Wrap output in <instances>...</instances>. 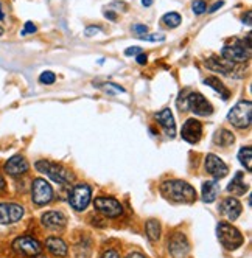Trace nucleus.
<instances>
[{"label": "nucleus", "instance_id": "nucleus-44", "mask_svg": "<svg viewBox=\"0 0 252 258\" xmlns=\"http://www.w3.org/2000/svg\"><path fill=\"white\" fill-rule=\"evenodd\" d=\"M4 19H5V14L2 11V5H0V20H4Z\"/></svg>", "mask_w": 252, "mask_h": 258}, {"label": "nucleus", "instance_id": "nucleus-43", "mask_svg": "<svg viewBox=\"0 0 252 258\" xmlns=\"http://www.w3.org/2000/svg\"><path fill=\"white\" fill-rule=\"evenodd\" d=\"M142 5L146 6V8H150L152 5V0H142Z\"/></svg>", "mask_w": 252, "mask_h": 258}, {"label": "nucleus", "instance_id": "nucleus-32", "mask_svg": "<svg viewBox=\"0 0 252 258\" xmlns=\"http://www.w3.org/2000/svg\"><path fill=\"white\" fill-rule=\"evenodd\" d=\"M131 30H132L136 34L144 36V34H146V33H148V26H146V25H142V24H136V25H132Z\"/></svg>", "mask_w": 252, "mask_h": 258}, {"label": "nucleus", "instance_id": "nucleus-38", "mask_svg": "<svg viewBox=\"0 0 252 258\" xmlns=\"http://www.w3.org/2000/svg\"><path fill=\"white\" fill-rule=\"evenodd\" d=\"M146 61H148V58H146V54H145V53L137 54V62H138L140 66H145V64H146Z\"/></svg>", "mask_w": 252, "mask_h": 258}, {"label": "nucleus", "instance_id": "nucleus-35", "mask_svg": "<svg viewBox=\"0 0 252 258\" xmlns=\"http://www.w3.org/2000/svg\"><path fill=\"white\" fill-rule=\"evenodd\" d=\"M140 53H144V50L140 48V47H136V46L124 50V54H126V56H137V54H140Z\"/></svg>", "mask_w": 252, "mask_h": 258}, {"label": "nucleus", "instance_id": "nucleus-1", "mask_svg": "<svg viewBox=\"0 0 252 258\" xmlns=\"http://www.w3.org/2000/svg\"><path fill=\"white\" fill-rule=\"evenodd\" d=\"M160 193L165 199L176 204H193L196 200V192L186 180H165L160 185Z\"/></svg>", "mask_w": 252, "mask_h": 258}, {"label": "nucleus", "instance_id": "nucleus-41", "mask_svg": "<svg viewBox=\"0 0 252 258\" xmlns=\"http://www.w3.org/2000/svg\"><path fill=\"white\" fill-rule=\"evenodd\" d=\"M5 188H6V184H5L4 178L0 176V193H4V192H5Z\"/></svg>", "mask_w": 252, "mask_h": 258}, {"label": "nucleus", "instance_id": "nucleus-21", "mask_svg": "<svg viewBox=\"0 0 252 258\" xmlns=\"http://www.w3.org/2000/svg\"><path fill=\"white\" fill-rule=\"evenodd\" d=\"M220 193L218 180H207L202 184V200L204 202H214Z\"/></svg>", "mask_w": 252, "mask_h": 258}, {"label": "nucleus", "instance_id": "nucleus-9", "mask_svg": "<svg viewBox=\"0 0 252 258\" xmlns=\"http://www.w3.org/2000/svg\"><path fill=\"white\" fill-rule=\"evenodd\" d=\"M94 206L98 212H102L108 218H118L123 213L122 204L114 198H96Z\"/></svg>", "mask_w": 252, "mask_h": 258}, {"label": "nucleus", "instance_id": "nucleus-27", "mask_svg": "<svg viewBox=\"0 0 252 258\" xmlns=\"http://www.w3.org/2000/svg\"><path fill=\"white\" fill-rule=\"evenodd\" d=\"M162 22L168 26V28H176L180 25L182 22V18H180V14L176 12V11H172V12H166L164 14V18H162Z\"/></svg>", "mask_w": 252, "mask_h": 258}, {"label": "nucleus", "instance_id": "nucleus-6", "mask_svg": "<svg viewBox=\"0 0 252 258\" xmlns=\"http://www.w3.org/2000/svg\"><path fill=\"white\" fill-rule=\"evenodd\" d=\"M250 46H248L244 40H235L230 44H226L221 50V56L230 62H244L249 60Z\"/></svg>", "mask_w": 252, "mask_h": 258}, {"label": "nucleus", "instance_id": "nucleus-46", "mask_svg": "<svg viewBox=\"0 0 252 258\" xmlns=\"http://www.w3.org/2000/svg\"><path fill=\"white\" fill-rule=\"evenodd\" d=\"M4 33V30H2V28H0V34H2Z\"/></svg>", "mask_w": 252, "mask_h": 258}, {"label": "nucleus", "instance_id": "nucleus-18", "mask_svg": "<svg viewBox=\"0 0 252 258\" xmlns=\"http://www.w3.org/2000/svg\"><path fill=\"white\" fill-rule=\"evenodd\" d=\"M156 120L158 123L165 129V132L170 136V137H174L176 136V122H174V117L170 109H162L156 114Z\"/></svg>", "mask_w": 252, "mask_h": 258}, {"label": "nucleus", "instance_id": "nucleus-24", "mask_svg": "<svg viewBox=\"0 0 252 258\" xmlns=\"http://www.w3.org/2000/svg\"><path fill=\"white\" fill-rule=\"evenodd\" d=\"M206 86H208V88H212L214 90H216L224 100H228L229 98V90H228V88H226V86H224L218 78H215V76H208V78H206L204 81H202Z\"/></svg>", "mask_w": 252, "mask_h": 258}, {"label": "nucleus", "instance_id": "nucleus-11", "mask_svg": "<svg viewBox=\"0 0 252 258\" xmlns=\"http://www.w3.org/2000/svg\"><path fill=\"white\" fill-rule=\"evenodd\" d=\"M24 216V207L16 202H2L0 204V224L18 222Z\"/></svg>", "mask_w": 252, "mask_h": 258}, {"label": "nucleus", "instance_id": "nucleus-5", "mask_svg": "<svg viewBox=\"0 0 252 258\" xmlns=\"http://www.w3.org/2000/svg\"><path fill=\"white\" fill-rule=\"evenodd\" d=\"M252 104L250 102H238L229 112L228 120L232 123V126L238 129H246L250 124L252 120Z\"/></svg>", "mask_w": 252, "mask_h": 258}, {"label": "nucleus", "instance_id": "nucleus-14", "mask_svg": "<svg viewBox=\"0 0 252 258\" xmlns=\"http://www.w3.org/2000/svg\"><path fill=\"white\" fill-rule=\"evenodd\" d=\"M206 171L210 174V176H214L216 179H221L224 176H228L229 173V168L228 165L224 164L218 156L215 154H208L206 157Z\"/></svg>", "mask_w": 252, "mask_h": 258}, {"label": "nucleus", "instance_id": "nucleus-45", "mask_svg": "<svg viewBox=\"0 0 252 258\" xmlns=\"http://www.w3.org/2000/svg\"><path fill=\"white\" fill-rule=\"evenodd\" d=\"M34 258H47V256H44V255H36Z\"/></svg>", "mask_w": 252, "mask_h": 258}, {"label": "nucleus", "instance_id": "nucleus-40", "mask_svg": "<svg viewBox=\"0 0 252 258\" xmlns=\"http://www.w3.org/2000/svg\"><path fill=\"white\" fill-rule=\"evenodd\" d=\"M126 258H145V256L140 252H131V254H128V256H126Z\"/></svg>", "mask_w": 252, "mask_h": 258}, {"label": "nucleus", "instance_id": "nucleus-39", "mask_svg": "<svg viewBox=\"0 0 252 258\" xmlns=\"http://www.w3.org/2000/svg\"><path fill=\"white\" fill-rule=\"evenodd\" d=\"M222 5H224V2H222V0H220V2H216V4H214V6H212V8H210L208 11H210V12H214V11H216L218 8H221Z\"/></svg>", "mask_w": 252, "mask_h": 258}, {"label": "nucleus", "instance_id": "nucleus-7", "mask_svg": "<svg viewBox=\"0 0 252 258\" xmlns=\"http://www.w3.org/2000/svg\"><path fill=\"white\" fill-rule=\"evenodd\" d=\"M92 198V190L89 185L86 184H80L76 187H74L68 193V202L76 212H82L90 202Z\"/></svg>", "mask_w": 252, "mask_h": 258}, {"label": "nucleus", "instance_id": "nucleus-23", "mask_svg": "<svg viewBox=\"0 0 252 258\" xmlns=\"http://www.w3.org/2000/svg\"><path fill=\"white\" fill-rule=\"evenodd\" d=\"M228 192L232 193V194H236V196H242V194H244L248 192V185L243 180L242 171H238V173L235 174V178L232 179V182L228 185Z\"/></svg>", "mask_w": 252, "mask_h": 258}, {"label": "nucleus", "instance_id": "nucleus-3", "mask_svg": "<svg viewBox=\"0 0 252 258\" xmlns=\"http://www.w3.org/2000/svg\"><path fill=\"white\" fill-rule=\"evenodd\" d=\"M216 234L220 238V242L228 250H235L243 244V235L240 234L238 228H235L229 222H220L216 227Z\"/></svg>", "mask_w": 252, "mask_h": 258}, {"label": "nucleus", "instance_id": "nucleus-26", "mask_svg": "<svg viewBox=\"0 0 252 258\" xmlns=\"http://www.w3.org/2000/svg\"><path fill=\"white\" fill-rule=\"evenodd\" d=\"M238 159H240L242 165L246 166L248 171H252V148L250 146H244L238 152Z\"/></svg>", "mask_w": 252, "mask_h": 258}, {"label": "nucleus", "instance_id": "nucleus-28", "mask_svg": "<svg viewBox=\"0 0 252 258\" xmlns=\"http://www.w3.org/2000/svg\"><path fill=\"white\" fill-rule=\"evenodd\" d=\"M96 88H100L103 89L106 94L109 95H116V94H123L124 89L122 88V86L118 84H114V82H103V84H96Z\"/></svg>", "mask_w": 252, "mask_h": 258}, {"label": "nucleus", "instance_id": "nucleus-8", "mask_svg": "<svg viewBox=\"0 0 252 258\" xmlns=\"http://www.w3.org/2000/svg\"><path fill=\"white\" fill-rule=\"evenodd\" d=\"M32 198L33 202L36 206H47L50 200L53 199V188L52 185L46 179H34L33 180V187H32Z\"/></svg>", "mask_w": 252, "mask_h": 258}, {"label": "nucleus", "instance_id": "nucleus-34", "mask_svg": "<svg viewBox=\"0 0 252 258\" xmlns=\"http://www.w3.org/2000/svg\"><path fill=\"white\" fill-rule=\"evenodd\" d=\"M102 32V28L100 26H94V25H90V26H88L86 30H84V34H86L88 38H90V36H95V34H98Z\"/></svg>", "mask_w": 252, "mask_h": 258}, {"label": "nucleus", "instance_id": "nucleus-29", "mask_svg": "<svg viewBox=\"0 0 252 258\" xmlns=\"http://www.w3.org/2000/svg\"><path fill=\"white\" fill-rule=\"evenodd\" d=\"M192 10H193V12L196 14V16H201V14H204L206 10H207L206 0H194L193 5H192Z\"/></svg>", "mask_w": 252, "mask_h": 258}, {"label": "nucleus", "instance_id": "nucleus-20", "mask_svg": "<svg viewBox=\"0 0 252 258\" xmlns=\"http://www.w3.org/2000/svg\"><path fill=\"white\" fill-rule=\"evenodd\" d=\"M46 248H47V250L50 254H53L56 256H61L62 258V256L67 255V244H66V242L61 238H54V236L48 238L46 241Z\"/></svg>", "mask_w": 252, "mask_h": 258}, {"label": "nucleus", "instance_id": "nucleus-31", "mask_svg": "<svg viewBox=\"0 0 252 258\" xmlns=\"http://www.w3.org/2000/svg\"><path fill=\"white\" fill-rule=\"evenodd\" d=\"M140 39H144V40H148V42H159V40H165V34H162V33L144 34V36H140Z\"/></svg>", "mask_w": 252, "mask_h": 258}, {"label": "nucleus", "instance_id": "nucleus-33", "mask_svg": "<svg viewBox=\"0 0 252 258\" xmlns=\"http://www.w3.org/2000/svg\"><path fill=\"white\" fill-rule=\"evenodd\" d=\"M36 33V25L33 22H26L25 26H24V32H22V36H26V34H33Z\"/></svg>", "mask_w": 252, "mask_h": 258}, {"label": "nucleus", "instance_id": "nucleus-16", "mask_svg": "<svg viewBox=\"0 0 252 258\" xmlns=\"http://www.w3.org/2000/svg\"><path fill=\"white\" fill-rule=\"evenodd\" d=\"M28 168H30V165H28L26 159L20 154L12 156L11 159L5 164V171L10 176H20V174L26 173Z\"/></svg>", "mask_w": 252, "mask_h": 258}, {"label": "nucleus", "instance_id": "nucleus-30", "mask_svg": "<svg viewBox=\"0 0 252 258\" xmlns=\"http://www.w3.org/2000/svg\"><path fill=\"white\" fill-rule=\"evenodd\" d=\"M39 81H40L42 84H53V82L56 81V75L53 74V72L47 70V72H44V74H42V75L39 76Z\"/></svg>", "mask_w": 252, "mask_h": 258}, {"label": "nucleus", "instance_id": "nucleus-15", "mask_svg": "<svg viewBox=\"0 0 252 258\" xmlns=\"http://www.w3.org/2000/svg\"><path fill=\"white\" fill-rule=\"evenodd\" d=\"M242 210H243V207L240 204V200L235 198H226L220 204V212L230 221H235L238 216H240Z\"/></svg>", "mask_w": 252, "mask_h": 258}, {"label": "nucleus", "instance_id": "nucleus-4", "mask_svg": "<svg viewBox=\"0 0 252 258\" xmlns=\"http://www.w3.org/2000/svg\"><path fill=\"white\" fill-rule=\"evenodd\" d=\"M34 166H36L38 171L47 174L56 184L66 185V184H70L74 180V174L61 165H56V164H52V162H47V160H39V162H36Z\"/></svg>", "mask_w": 252, "mask_h": 258}, {"label": "nucleus", "instance_id": "nucleus-42", "mask_svg": "<svg viewBox=\"0 0 252 258\" xmlns=\"http://www.w3.org/2000/svg\"><path fill=\"white\" fill-rule=\"evenodd\" d=\"M249 18H250V11L246 12V18L243 16V22H246V25H250V19Z\"/></svg>", "mask_w": 252, "mask_h": 258}, {"label": "nucleus", "instance_id": "nucleus-37", "mask_svg": "<svg viewBox=\"0 0 252 258\" xmlns=\"http://www.w3.org/2000/svg\"><path fill=\"white\" fill-rule=\"evenodd\" d=\"M104 16H106V19H109L110 22H117V14H116L114 11H106Z\"/></svg>", "mask_w": 252, "mask_h": 258}, {"label": "nucleus", "instance_id": "nucleus-10", "mask_svg": "<svg viewBox=\"0 0 252 258\" xmlns=\"http://www.w3.org/2000/svg\"><path fill=\"white\" fill-rule=\"evenodd\" d=\"M12 249L18 254H22L25 256H36L40 254V244L39 241L33 236H20L12 241Z\"/></svg>", "mask_w": 252, "mask_h": 258}, {"label": "nucleus", "instance_id": "nucleus-13", "mask_svg": "<svg viewBox=\"0 0 252 258\" xmlns=\"http://www.w3.org/2000/svg\"><path fill=\"white\" fill-rule=\"evenodd\" d=\"M180 136L187 143H198L202 137V124L198 120L190 118L182 126Z\"/></svg>", "mask_w": 252, "mask_h": 258}, {"label": "nucleus", "instance_id": "nucleus-36", "mask_svg": "<svg viewBox=\"0 0 252 258\" xmlns=\"http://www.w3.org/2000/svg\"><path fill=\"white\" fill-rule=\"evenodd\" d=\"M100 258H120L118 256V254H117V250H106V252H103V255L100 256Z\"/></svg>", "mask_w": 252, "mask_h": 258}, {"label": "nucleus", "instance_id": "nucleus-12", "mask_svg": "<svg viewBox=\"0 0 252 258\" xmlns=\"http://www.w3.org/2000/svg\"><path fill=\"white\" fill-rule=\"evenodd\" d=\"M168 250H170V254L174 258H186L190 250V244H188L186 235L179 234V232L173 234L170 241H168Z\"/></svg>", "mask_w": 252, "mask_h": 258}, {"label": "nucleus", "instance_id": "nucleus-17", "mask_svg": "<svg viewBox=\"0 0 252 258\" xmlns=\"http://www.w3.org/2000/svg\"><path fill=\"white\" fill-rule=\"evenodd\" d=\"M206 67L208 70H214L216 74H222V75H229L234 70V62L224 60L222 56H210V58L206 60Z\"/></svg>", "mask_w": 252, "mask_h": 258}, {"label": "nucleus", "instance_id": "nucleus-25", "mask_svg": "<svg viewBox=\"0 0 252 258\" xmlns=\"http://www.w3.org/2000/svg\"><path fill=\"white\" fill-rule=\"evenodd\" d=\"M146 235L150 241H158L160 236V224L156 220H150L146 222Z\"/></svg>", "mask_w": 252, "mask_h": 258}, {"label": "nucleus", "instance_id": "nucleus-22", "mask_svg": "<svg viewBox=\"0 0 252 258\" xmlns=\"http://www.w3.org/2000/svg\"><path fill=\"white\" fill-rule=\"evenodd\" d=\"M214 142H215L216 146L226 148V146L234 145L235 137H234V134L229 131V129H218V131L214 134Z\"/></svg>", "mask_w": 252, "mask_h": 258}, {"label": "nucleus", "instance_id": "nucleus-19", "mask_svg": "<svg viewBox=\"0 0 252 258\" xmlns=\"http://www.w3.org/2000/svg\"><path fill=\"white\" fill-rule=\"evenodd\" d=\"M40 222L52 228V230H58V228H62L67 224V220L61 212H47L42 214Z\"/></svg>", "mask_w": 252, "mask_h": 258}, {"label": "nucleus", "instance_id": "nucleus-2", "mask_svg": "<svg viewBox=\"0 0 252 258\" xmlns=\"http://www.w3.org/2000/svg\"><path fill=\"white\" fill-rule=\"evenodd\" d=\"M178 109L180 112L192 110L194 116L207 117L214 112V108L207 102V98L200 92H182L178 98Z\"/></svg>", "mask_w": 252, "mask_h": 258}]
</instances>
